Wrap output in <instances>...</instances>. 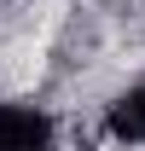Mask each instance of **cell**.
<instances>
[{
  "mask_svg": "<svg viewBox=\"0 0 145 151\" xmlns=\"http://www.w3.org/2000/svg\"><path fill=\"white\" fill-rule=\"evenodd\" d=\"M110 139H128V145H145V81L139 87H128V93H116V105H110L105 116Z\"/></svg>",
  "mask_w": 145,
  "mask_h": 151,
  "instance_id": "obj_2",
  "label": "cell"
},
{
  "mask_svg": "<svg viewBox=\"0 0 145 151\" xmlns=\"http://www.w3.org/2000/svg\"><path fill=\"white\" fill-rule=\"evenodd\" d=\"M0 151H52V116L35 105H0Z\"/></svg>",
  "mask_w": 145,
  "mask_h": 151,
  "instance_id": "obj_1",
  "label": "cell"
}]
</instances>
